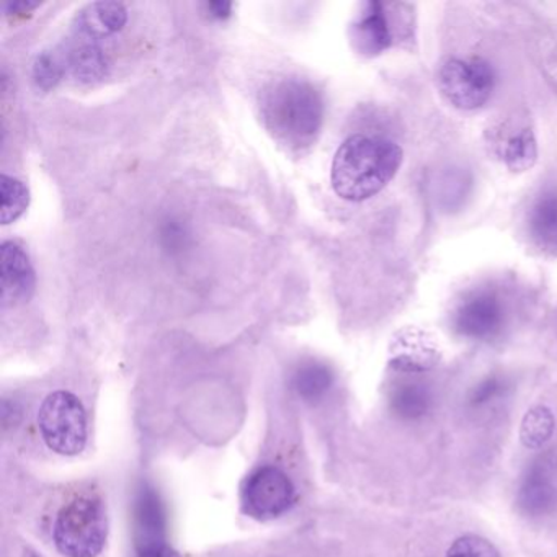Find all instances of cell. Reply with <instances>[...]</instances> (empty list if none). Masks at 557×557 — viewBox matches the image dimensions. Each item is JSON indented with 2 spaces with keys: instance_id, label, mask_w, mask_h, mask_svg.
I'll use <instances>...</instances> for the list:
<instances>
[{
  "instance_id": "cell-1",
  "label": "cell",
  "mask_w": 557,
  "mask_h": 557,
  "mask_svg": "<svg viewBox=\"0 0 557 557\" xmlns=\"http://www.w3.org/2000/svg\"><path fill=\"white\" fill-rule=\"evenodd\" d=\"M260 116L278 145L302 152L314 145L321 133L324 102L308 81H276L260 96Z\"/></svg>"
},
{
  "instance_id": "cell-2",
  "label": "cell",
  "mask_w": 557,
  "mask_h": 557,
  "mask_svg": "<svg viewBox=\"0 0 557 557\" xmlns=\"http://www.w3.org/2000/svg\"><path fill=\"white\" fill-rule=\"evenodd\" d=\"M403 158V149L389 139L351 136L335 152L332 188L347 201L370 200L396 177Z\"/></svg>"
},
{
  "instance_id": "cell-3",
  "label": "cell",
  "mask_w": 557,
  "mask_h": 557,
  "mask_svg": "<svg viewBox=\"0 0 557 557\" xmlns=\"http://www.w3.org/2000/svg\"><path fill=\"white\" fill-rule=\"evenodd\" d=\"M54 543L66 557H97L109 534L106 508L96 497H77L61 508L54 523Z\"/></svg>"
},
{
  "instance_id": "cell-4",
  "label": "cell",
  "mask_w": 557,
  "mask_h": 557,
  "mask_svg": "<svg viewBox=\"0 0 557 557\" xmlns=\"http://www.w3.org/2000/svg\"><path fill=\"white\" fill-rule=\"evenodd\" d=\"M38 423L48 448L60 455H79L86 446V410L74 394L66 391L50 394L38 413Z\"/></svg>"
},
{
  "instance_id": "cell-5",
  "label": "cell",
  "mask_w": 557,
  "mask_h": 557,
  "mask_svg": "<svg viewBox=\"0 0 557 557\" xmlns=\"http://www.w3.org/2000/svg\"><path fill=\"white\" fill-rule=\"evenodd\" d=\"M438 86L456 109H481L494 90V73L481 58H472L471 61L449 58L440 67Z\"/></svg>"
},
{
  "instance_id": "cell-6",
  "label": "cell",
  "mask_w": 557,
  "mask_h": 557,
  "mask_svg": "<svg viewBox=\"0 0 557 557\" xmlns=\"http://www.w3.org/2000/svg\"><path fill=\"white\" fill-rule=\"evenodd\" d=\"M295 500V487L278 468L259 469L250 475L244 488V507L252 517L276 518L285 513Z\"/></svg>"
},
{
  "instance_id": "cell-7",
  "label": "cell",
  "mask_w": 557,
  "mask_h": 557,
  "mask_svg": "<svg viewBox=\"0 0 557 557\" xmlns=\"http://www.w3.org/2000/svg\"><path fill=\"white\" fill-rule=\"evenodd\" d=\"M37 286L30 257L24 247L8 240L0 247V301L4 308L30 301Z\"/></svg>"
},
{
  "instance_id": "cell-8",
  "label": "cell",
  "mask_w": 557,
  "mask_h": 557,
  "mask_svg": "<svg viewBox=\"0 0 557 557\" xmlns=\"http://www.w3.org/2000/svg\"><path fill=\"white\" fill-rule=\"evenodd\" d=\"M518 507L531 517H541L557 504V468L549 458H541L528 468L520 488Z\"/></svg>"
},
{
  "instance_id": "cell-9",
  "label": "cell",
  "mask_w": 557,
  "mask_h": 557,
  "mask_svg": "<svg viewBox=\"0 0 557 557\" xmlns=\"http://www.w3.org/2000/svg\"><path fill=\"white\" fill-rule=\"evenodd\" d=\"M504 324V308L495 296L479 293L466 299L455 314L459 334L475 341H485L497 334Z\"/></svg>"
},
{
  "instance_id": "cell-10",
  "label": "cell",
  "mask_w": 557,
  "mask_h": 557,
  "mask_svg": "<svg viewBox=\"0 0 557 557\" xmlns=\"http://www.w3.org/2000/svg\"><path fill=\"white\" fill-rule=\"evenodd\" d=\"M135 541L138 553L165 544L164 504L149 485H143L136 497Z\"/></svg>"
},
{
  "instance_id": "cell-11",
  "label": "cell",
  "mask_w": 557,
  "mask_h": 557,
  "mask_svg": "<svg viewBox=\"0 0 557 557\" xmlns=\"http://www.w3.org/2000/svg\"><path fill=\"white\" fill-rule=\"evenodd\" d=\"M66 71H70L77 81L94 83L102 79L107 74V57L100 47V40L74 34L73 40L61 51Z\"/></svg>"
},
{
  "instance_id": "cell-12",
  "label": "cell",
  "mask_w": 557,
  "mask_h": 557,
  "mask_svg": "<svg viewBox=\"0 0 557 557\" xmlns=\"http://www.w3.org/2000/svg\"><path fill=\"white\" fill-rule=\"evenodd\" d=\"M126 21L128 12L125 5L120 2H96L77 15L74 34L102 41L109 35L122 30Z\"/></svg>"
},
{
  "instance_id": "cell-13",
  "label": "cell",
  "mask_w": 557,
  "mask_h": 557,
  "mask_svg": "<svg viewBox=\"0 0 557 557\" xmlns=\"http://www.w3.org/2000/svg\"><path fill=\"white\" fill-rule=\"evenodd\" d=\"M354 41L358 51L368 57H374L389 48V27L380 2H368L364 5L360 22L354 27Z\"/></svg>"
},
{
  "instance_id": "cell-14",
  "label": "cell",
  "mask_w": 557,
  "mask_h": 557,
  "mask_svg": "<svg viewBox=\"0 0 557 557\" xmlns=\"http://www.w3.org/2000/svg\"><path fill=\"white\" fill-rule=\"evenodd\" d=\"M531 236L544 252L557 256V194L537 200L530 216Z\"/></svg>"
},
{
  "instance_id": "cell-15",
  "label": "cell",
  "mask_w": 557,
  "mask_h": 557,
  "mask_svg": "<svg viewBox=\"0 0 557 557\" xmlns=\"http://www.w3.org/2000/svg\"><path fill=\"white\" fill-rule=\"evenodd\" d=\"M400 347L397 350L393 363L399 370L417 371L425 370L436 361V350L426 342L420 332L410 331L406 337L400 338Z\"/></svg>"
},
{
  "instance_id": "cell-16",
  "label": "cell",
  "mask_w": 557,
  "mask_h": 557,
  "mask_svg": "<svg viewBox=\"0 0 557 557\" xmlns=\"http://www.w3.org/2000/svg\"><path fill=\"white\" fill-rule=\"evenodd\" d=\"M391 406H393L394 412L403 419H420L429 412L430 406H432V394L423 384H400L394 389Z\"/></svg>"
},
{
  "instance_id": "cell-17",
  "label": "cell",
  "mask_w": 557,
  "mask_h": 557,
  "mask_svg": "<svg viewBox=\"0 0 557 557\" xmlns=\"http://www.w3.org/2000/svg\"><path fill=\"white\" fill-rule=\"evenodd\" d=\"M332 371L325 364L308 363L296 370L293 387L305 400H318L331 389Z\"/></svg>"
},
{
  "instance_id": "cell-18",
  "label": "cell",
  "mask_w": 557,
  "mask_h": 557,
  "mask_svg": "<svg viewBox=\"0 0 557 557\" xmlns=\"http://www.w3.org/2000/svg\"><path fill=\"white\" fill-rule=\"evenodd\" d=\"M504 161L511 172L530 171L537 161V143L530 128L521 129L518 135L508 139L504 149Z\"/></svg>"
},
{
  "instance_id": "cell-19",
  "label": "cell",
  "mask_w": 557,
  "mask_h": 557,
  "mask_svg": "<svg viewBox=\"0 0 557 557\" xmlns=\"http://www.w3.org/2000/svg\"><path fill=\"white\" fill-rule=\"evenodd\" d=\"M554 416L546 406H534L521 420L520 438L527 448L537 449L553 436Z\"/></svg>"
},
{
  "instance_id": "cell-20",
  "label": "cell",
  "mask_w": 557,
  "mask_h": 557,
  "mask_svg": "<svg viewBox=\"0 0 557 557\" xmlns=\"http://www.w3.org/2000/svg\"><path fill=\"white\" fill-rule=\"evenodd\" d=\"M0 198H2V207H0L2 224L17 221L30 205V191H28L27 185L18 178L9 177L5 174L0 177Z\"/></svg>"
},
{
  "instance_id": "cell-21",
  "label": "cell",
  "mask_w": 557,
  "mask_h": 557,
  "mask_svg": "<svg viewBox=\"0 0 557 557\" xmlns=\"http://www.w3.org/2000/svg\"><path fill=\"white\" fill-rule=\"evenodd\" d=\"M64 73H66V64L61 53L45 51L35 60L34 79L41 89H53L63 79Z\"/></svg>"
},
{
  "instance_id": "cell-22",
  "label": "cell",
  "mask_w": 557,
  "mask_h": 557,
  "mask_svg": "<svg viewBox=\"0 0 557 557\" xmlns=\"http://www.w3.org/2000/svg\"><path fill=\"white\" fill-rule=\"evenodd\" d=\"M446 557H500V554L491 541L475 534H466L451 544Z\"/></svg>"
},
{
  "instance_id": "cell-23",
  "label": "cell",
  "mask_w": 557,
  "mask_h": 557,
  "mask_svg": "<svg viewBox=\"0 0 557 557\" xmlns=\"http://www.w3.org/2000/svg\"><path fill=\"white\" fill-rule=\"evenodd\" d=\"M502 387H504V384H502L498 377H487V380L482 381V383L472 391V406H482V404L491 403V400H494L495 397L502 393Z\"/></svg>"
},
{
  "instance_id": "cell-24",
  "label": "cell",
  "mask_w": 557,
  "mask_h": 557,
  "mask_svg": "<svg viewBox=\"0 0 557 557\" xmlns=\"http://www.w3.org/2000/svg\"><path fill=\"white\" fill-rule=\"evenodd\" d=\"M208 11L213 17L216 18H226L230 17L231 11H233V4L231 2H208L207 4Z\"/></svg>"
},
{
  "instance_id": "cell-25",
  "label": "cell",
  "mask_w": 557,
  "mask_h": 557,
  "mask_svg": "<svg viewBox=\"0 0 557 557\" xmlns=\"http://www.w3.org/2000/svg\"><path fill=\"white\" fill-rule=\"evenodd\" d=\"M138 557H181L171 546L162 544V546L151 547V549L141 550Z\"/></svg>"
},
{
  "instance_id": "cell-26",
  "label": "cell",
  "mask_w": 557,
  "mask_h": 557,
  "mask_svg": "<svg viewBox=\"0 0 557 557\" xmlns=\"http://www.w3.org/2000/svg\"><path fill=\"white\" fill-rule=\"evenodd\" d=\"M40 2H30V0H22V2H14V4L8 5V14H28V12L34 11L35 8H38Z\"/></svg>"
}]
</instances>
